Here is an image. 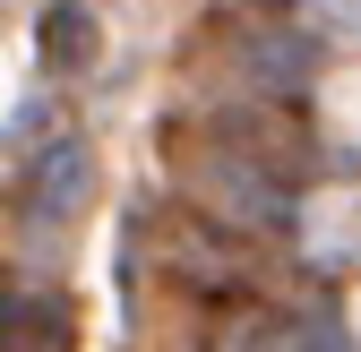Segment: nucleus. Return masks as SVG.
<instances>
[{"label": "nucleus", "mask_w": 361, "mask_h": 352, "mask_svg": "<svg viewBox=\"0 0 361 352\" xmlns=\"http://www.w3.org/2000/svg\"><path fill=\"white\" fill-rule=\"evenodd\" d=\"M0 352H69V310L52 292L0 284Z\"/></svg>", "instance_id": "nucleus-1"}, {"label": "nucleus", "mask_w": 361, "mask_h": 352, "mask_svg": "<svg viewBox=\"0 0 361 352\" xmlns=\"http://www.w3.org/2000/svg\"><path fill=\"white\" fill-rule=\"evenodd\" d=\"M78 189H86V146H52L35 172H26V215L35 224H69V206H78Z\"/></svg>", "instance_id": "nucleus-2"}, {"label": "nucleus", "mask_w": 361, "mask_h": 352, "mask_svg": "<svg viewBox=\"0 0 361 352\" xmlns=\"http://www.w3.org/2000/svg\"><path fill=\"white\" fill-rule=\"evenodd\" d=\"M43 52H52V61H86V52H95L86 18H78V9H52V26H43Z\"/></svg>", "instance_id": "nucleus-3"}]
</instances>
